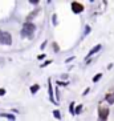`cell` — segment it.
<instances>
[{"label": "cell", "instance_id": "cell-1", "mask_svg": "<svg viewBox=\"0 0 114 121\" xmlns=\"http://www.w3.org/2000/svg\"><path fill=\"white\" fill-rule=\"evenodd\" d=\"M36 32V25L33 24V23L31 22H25L24 24H23V28L21 31H20V35L23 36V37H27V39H32L33 35H35Z\"/></svg>", "mask_w": 114, "mask_h": 121}, {"label": "cell", "instance_id": "cell-2", "mask_svg": "<svg viewBox=\"0 0 114 121\" xmlns=\"http://www.w3.org/2000/svg\"><path fill=\"white\" fill-rule=\"evenodd\" d=\"M0 44L1 45H12V35L5 31H0Z\"/></svg>", "mask_w": 114, "mask_h": 121}, {"label": "cell", "instance_id": "cell-3", "mask_svg": "<svg viewBox=\"0 0 114 121\" xmlns=\"http://www.w3.org/2000/svg\"><path fill=\"white\" fill-rule=\"evenodd\" d=\"M109 117V108L100 107L98 108V121H107Z\"/></svg>", "mask_w": 114, "mask_h": 121}, {"label": "cell", "instance_id": "cell-4", "mask_svg": "<svg viewBox=\"0 0 114 121\" xmlns=\"http://www.w3.org/2000/svg\"><path fill=\"white\" fill-rule=\"evenodd\" d=\"M70 5H72V11L74 12V13H81L84 11V5L81 3H78V1H73Z\"/></svg>", "mask_w": 114, "mask_h": 121}, {"label": "cell", "instance_id": "cell-5", "mask_svg": "<svg viewBox=\"0 0 114 121\" xmlns=\"http://www.w3.org/2000/svg\"><path fill=\"white\" fill-rule=\"evenodd\" d=\"M48 93H49L50 103H53V104L57 105V101H56V99H54V91H53V88H52V82H50V80H48Z\"/></svg>", "mask_w": 114, "mask_h": 121}, {"label": "cell", "instance_id": "cell-6", "mask_svg": "<svg viewBox=\"0 0 114 121\" xmlns=\"http://www.w3.org/2000/svg\"><path fill=\"white\" fill-rule=\"evenodd\" d=\"M101 48H102V45H101V44H97L96 47H93L92 49L89 51V53L86 55V59H89V57H92L93 55H94V53H97V52H98V51L101 49Z\"/></svg>", "mask_w": 114, "mask_h": 121}, {"label": "cell", "instance_id": "cell-7", "mask_svg": "<svg viewBox=\"0 0 114 121\" xmlns=\"http://www.w3.org/2000/svg\"><path fill=\"white\" fill-rule=\"evenodd\" d=\"M0 117H4V118H8L9 121H16V117H15L12 113H0Z\"/></svg>", "mask_w": 114, "mask_h": 121}, {"label": "cell", "instance_id": "cell-8", "mask_svg": "<svg viewBox=\"0 0 114 121\" xmlns=\"http://www.w3.org/2000/svg\"><path fill=\"white\" fill-rule=\"evenodd\" d=\"M39 12H40V8H36V9L32 12V13H29L28 16H27V22H31L33 17H36V15L39 13Z\"/></svg>", "mask_w": 114, "mask_h": 121}, {"label": "cell", "instance_id": "cell-9", "mask_svg": "<svg viewBox=\"0 0 114 121\" xmlns=\"http://www.w3.org/2000/svg\"><path fill=\"white\" fill-rule=\"evenodd\" d=\"M105 99H106V101H107L109 104H113V103H114V92L107 93L106 96H105Z\"/></svg>", "mask_w": 114, "mask_h": 121}, {"label": "cell", "instance_id": "cell-10", "mask_svg": "<svg viewBox=\"0 0 114 121\" xmlns=\"http://www.w3.org/2000/svg\"><path fill=\"white\" fill-rule=\"evenodd\" d=\"M39 89H40V85H39V84H33V85L29 88V91H31V93H32V95H36Z\"/></svg>", "mask_w": 114, "mask_h": 121}, {"label": "cell", "instance_id": "cell-11", "mask_svg": "<svg viewBox=\"0 0 114 121\" xmlns=\"http://www.w3.org/2000/svg\"><path fill=\"white\" fill-rule=\"evenodd\" d=\"M74 110H76V104L74 103H70V104H69V113L74 114Z\"/></svg>", "mask_w": 114, "mask_h": 121}, {"label": "cell", "instance_id": "cell-12", "mask_svg": "<svg viewBox=\"0 0 114 121\" xmlns=\"http://www.w3.org/2000/svg\"><path fill=\"white\" fill-rule=\"evenodd\" d=\"M53 116L56 120H61V113H60V110L58 109H54L53 110Z\"/></svg>", "mask_w": 114, "mask_h": 121}, {"label": "cell", "instance_id": "cell-13", "mask_svg": "<svg viewBox=\"0 0 114 121\" xmlns=\"http://www.w3.org/2000/svg\"><path fill=\"white\" fill-rule=\"evenodd\" d=\"M101 77H102V73H97V75L94 76V77H93V82H97Z\"/></svg>", "mask_w": 114, "mask_h": 121}, {"label": "cell", "instance_id": "cell-14", "mask_svg": "<svg viewBox=\"0 0 114 121\" xmlns=\"http://www.w3.org/2000/svg\"><path fill=\"white\" fill-rule=\"evenodd\" d=\"M81 110H82V105H77V107H76V110H74V114H80Z\"/></svg>", "mask_w": 114, "mask_h": 121}, {"label": "cell", "instance_id": "cell-15", "mask_svg": "<svg viewBox=\"0 0 114 121\" xmlns=\"http://www.w3.org/2000/svg\"><path fill=\"white\" fill-rule=\"evenodd\" d=\"M52 47H53V51H54V52H58V51H60V48H58L57 43H52Z\"/></svg>", "mask_w": 114, "mask_h": 121}, {"label": "cell", "instance_id": "cell-16", "mask_svg": "<svg viewBox=\"0 0 114 121\" xmlns=\"http://www.w3.org/2000/svg\"><path fill=\"white\" fill-rule=\"evenodd\" d=\"M89 32H90V27H89V25H86V27H85V31H84V36H86Z\"/></svg>", "mask_w": 114, "mask_h": 121}, {"label": "cell", "instance_id": "cell-17", "mask_svg": "<svg viewBox=\"0 0 114 121\" xmlns=\"http://www.w3.org/2000/svg\"><path fill=\"white\" fill-rule=\"evenodd\" d=\"M52 61H53V60H48V61H45V63H44V64H41V68H45L46 65H49L50 63H52Z\"/></svg>", "mask_w": 114, "mask_h": 121}, {"label": "cell", "instance_id": "cell-18", "mask_svg": "<svg viewBox=\"0 0 114 121\" xmlns=\"http://www.w3.org/2000/svg\"><path fill=\"white\" fill-rule=\"evenodd\" d=\"M29 4H33V5H37V4H40L39 0H29Z\"/></svg>", "mask_w": 114, "mask_h": 121}, {"label": "cell", "instance_id": "cell-19", "mask_svg": "<svg viewBox=\"0 0 114 121\" xmlns=\"http://www.w3.org/2000/svg\"><path fill=\"white\" fill-rule=\"evenodd\" d=\"M5 93H7V91H5V89H4V88H0V96H4Z\"/></svg>", "mask_w": 114, "mask_h": 121}, {"label": "cell", "instance_id": "cell-20", "mask_svg": "<svg viewBox=\"0 0 114 121\" xmlns=\"http://www.w3.org/2000/svg\"><path fill=\"white\" fill-rule=\"evenodd\" d=\"M46 44H48V41H46V40H45V41H43V44L40 45V49H44V48H45V45H46Z\"/></svg>", "mask_w": 114, "mask_h": 121}, {"label": "cell", "instance_id": "cell-21", "mask_svg": "<svg viewBox=\"0 0 114 121\" xmlns=\"http://www.w3.org/2000/svg\"><path fill=\"white\" fill-rule=\"evenodd\" d=\"M37 59H39V60H44V59H45V55H39V56H37Z\"/></svg>", "mask_w": 114, "mask_h": 121}, {"label": "cell", "instance_id": "cell-22", "mask_svg": "<svg viewBox=\"0 0 114 121\" xmlns=\"http://www.w3.org/2000/svg\"><path fill=\"white\" fill-rule=\"evenodd\" d=\"M73 59H74V56H70V57H68V59H66V61H65V63H70V61H73Z\"/></svg>", "mask_w": 114, "mask_h": 121}, {"label": "cell", "instance_id": "cell-23", "mask_svg": "<svg viewBox=\"0 0 114 121\" xmlns=\"http://www.w3.org/2000/svg\"><path fill=\"white\" fill-rule=\"evenodd\" d=\"M53 24H54V25L57 24V19H56V15H53Z\"/></svg>", "mask_w": 114, "mask_h": 121}, {"label": "cell", "instance_id": "cell-24", "mask_svg": "<svg viewBox=\"0 0 114 121\" xmlns=\"http://www.w3.org/2000/svg\"><path fill=\"white\" fill-rule=\"evenodd\" d=\"M89 91H90V89H89V88H88V89H86V91H85V92H84V96H85V95H88V93H89Z\"/></svg>", "mask_w": 114, "mask_h": 121}]
</instances>
